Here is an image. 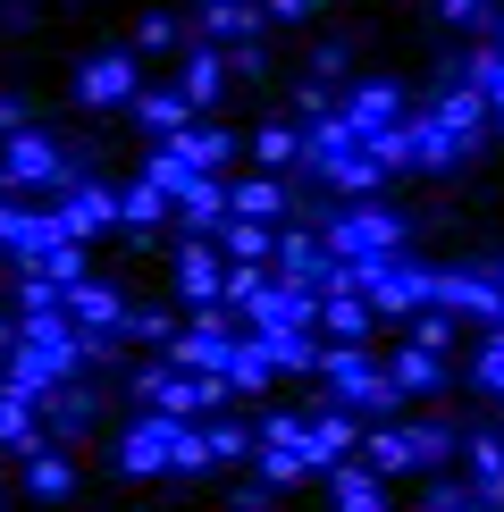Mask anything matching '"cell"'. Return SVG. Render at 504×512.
<instances>
[{
  "mask_svg": "<svg viewBox=\"0 0 504 512\" xmlns=\"http://www.w3.org/2000/svg\"><path fill=\"white\" fill-rule=\"evenodd\" d=\"M210 93H219V59L194 51V59H185V101H210Z\"/></svg>",
  "mask_w": 504,
  "mask_h": 512,
  "instance_id": "obj_3",
  "label": "cell"
},
{
  "mask_svg": "<svg viewBox=\"0 0 504 512\" xmlns=\"http://www.w3.org/2000/svg\"><path fill=\"white\" fill-rule=\"evenodd\" d=\"M252 152H261V160H286V152H294V126H261V143H252Z\"/></svg>",
  "mask_w": 504,
  "mask_h": 512,
  "instance_id": "obj_7",
  "label": "cell"
},
{
  "mask_svg": "<svg viewBox=\"0 0 504 512\" xmlns=\"http://www.w3.org/2000/svg\"><path fill=\"white\" fill-rule=\"evenodd\" d=\"M437 9H446L454 26H479V17H496V0H437Z\"/></svg>",
  "mask_w": 504,
  "mask_h": 512,
  "instance_id": "obj_6",
  "label": "cell"
},
{
  "mask_svg": "<svg viewBox=\"0 0 504 512\" xmlns=\"http://www.w3.org/2000/svg\"><path fill=\"white\" fill-rule=\"evenodd\" d=\"M496 51H504V9H496Z\"/></svg>",
  "mask_w": 504,
  "mask_h": 512,
  "instance_id": "obj_9",
  "label": "cell"
},
{
  "mask_svg": "<svg viewBox=\"0 0 504 512\" xmlns=\"http://www.w3.org/2000/svg\"><path fill=\"white\" fill-rule=\"evenodd\" d=\"M0 168H9L17 185H42V177H59V160H51V143H42V135H9Z\"/></svg>",
  "mask_w": 504,
  "mask_h": 512,
  "instance_id": "obj_1",
  "label": "cell"
},
{
  "mask_svg": "<svg viewBox=\"0 0 504 512\" xmlns=\"http://www.w3.org/2000/svg\"><path fill=\"white\" fill-rule=\"evenodd\" d=\"M135 110H143V126H185V101L177 93H143Z\"/></svg>",
  "mask_w": 504,
  "mask_h": 512,
  "instance_id": "obj_4",
  "label": "cell"
},
{
  "mask_svg": "<svg viewBox=\"0 0 504 512\" xmlns=\"http://www.w3.org/2000/svg\"><path fill=\"white\" fill-rule=\"evenodd\" d=\"M185 286H194V294H210V286H219V261H210V252L194 244V252H185Z\"/></svg>",
  "mask_w": 504,
  "mask_h": 512,
  "instance_id": "obj_5",
  "label": "cell"
},
{
  "mask_svg": "<svg viewBox=\"0 0 504 512\" xmlns=\"http://www.w3.org/2000/svg\"><path fill=\"white\" fill-rule=\"evenodd\" d=\"M126 93H135V68H126L118 51H101L93 68H84V101H126Z\"/></svg>",
  "mask_w": 504,
  "mask_h": 512,
  "instance_id": "obj_2",
  "label": "cell"
},
{
  "mask_svg": "<svg viewBox=\"0 0 504 512\" xmlns=\"http://www.w3.org/2000/svg\"><path fill=\"white\" fill-rule=\"evenodd\" d=\"M269 9H278V17H311V9H320V0H269Z\"/></svg>",
  "mask_w": 504,
  "mask_h": 512,
  "instance_id": "obj_8",
  "label": "cell"
}]
</instances>
